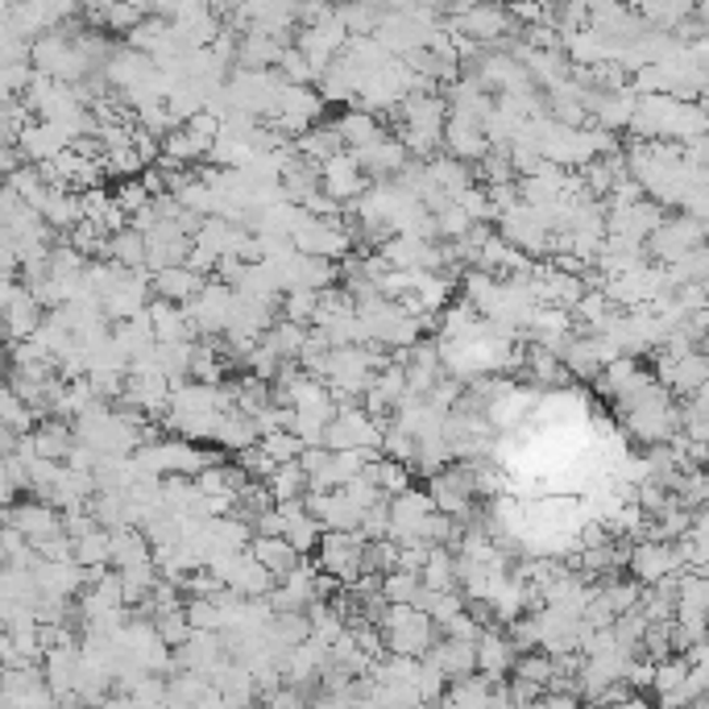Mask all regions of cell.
I'll list each match as a JSON object with an SVG mask.
<instances>
[{"mask_svg":"<svg viewBox=\"0 0 709 709\" xmlns=\"http://www.w3.org/2000/svg\"><path fill=\"white\" fill-rule=\"evenodd\" d=\"M519 664V647L510 644V635H506V626H490V630H481L478 639V672L485 676H510Z\"/></svg>","mask_w":709,"mask_h":709,"instance_id":"7c38bea8","label":"cell"},{"mask_svg":"<svg viewBox=\"0 0 709 709\" xmlns=\"http://www.w3.org/2000/svg\"><path fill=\"white\" fill-rule=\"evenodd\" d=\"M287 540H291L299 552L312 556L315 548H320V540H324V522L315 519L312 510H303V515H295V519L287 522Z\"/></svg>","mask_w":709,"mask_h":709,"instance_id":"4316f807","label":"cell"},{"mask_svg":"<svg viewBox=\"0 0 709 709\" xmlns=\"http://www.w3.org/2000/svg\"><path fill=\"white\" fill-rule=\"evenodd\" d=\"M536 4H548V9H552V4H556V0H536Z\"/></svg>","mask_w":709,"mask_h":709,"instance_id":"b9f144b4","label":"cell"},{"mask_svg":"<svg viewBox=\"0 0 709 709\" xmlns=\"http://www.w3.org/2000/svg\"><path fill=\"white\" fill-rule=\"evenodd\" d=\"M250 552L266 564V568H271L278 581H283V577H291L295 568L308 561V552H299L287 536H257V540L250 543Z\"/></svg>","mask_w":709,"mask_h":709,"instance_id":"4fadbf2b","label":"cell"},{"mask_svg":"<svg viewBox=\"0 0 709 709\" xmlns=\"http://www.w3.org/2000/svg\"><path fill=\"white\" fill-rule=\"evenodd\" d=\"M112 195H117V204H121V208H125L129 216H133L137 208H146L149 200H154V195H149V188L142 183V175H133V179H121Z\"/></svg>","mask_w":709,"mask_h":709,"instance_id":"8d00e7d4","label":"cell"},{"mask_svg":"<svg viewBox=\"0 0 709 709\" xmlns=\"http://www.w3.org/2000/svg\"><path fill=\"white\" fill-rule=\"evenodd\" d=\"M188 312L195 320L200 336H225L232 324V312H237V287L212 274L208 287L188 303Z\"/></svg>","mask_w":709,"mask_h":709,"instance_id":"3957f363","label":"cell"},{"mask_svg":"<svg viewBox=\"0 0 709 709\" xmlns=\"http://www.w3.org/2000/svg\"><path fill=\"white\" fill-rule=\"evenodd\" d=\"M672 494H676V502L685 506V510H697V506H706L709 502V469H681V478H676V485H672Z\"/></svg>","mask_w":709,"mask_h":709,"instance_id":"cb8c5ba5","label":"cell"},{"mask_svg":"<svg viewBox=\"0 0 709 709\" xmlns=\"http://www.w3.org/2000/svg\"><path fill=\"white\" fill-rule=\"evenodd\" d=\"M188 618L195 630H225V610L216 598H188Z\"/></svg>","mask_w":709,"mask_h":709,"instance_id":"836d02e7","label":"cell"},{"mask_svg":"<svg viewBox=\"0 0 709 709\" xmlns=\"http://www.w3.org/2000/svg\"><path fill=\"white\" fill-rule=\"evenodd\" d=\"M191 245H195V237L179 229V220H163L146 232V266L154 274L167 271V266H183Z\"/></svg>","mask_w":709,"mask_h":709,"instance_id":"9c48e42d","label":"cell"},{"mask_svg":"<svg viewBox=\"0 0 709 709\" xmlns=\"http://www.w3.org/2000/svg\"><path fill=\"white\" fill-rule=\"evenodd\" d=\"M365 543L370 540L361 531H324V540L315 548V561L340 585H353L365 573Z\"/></svg>","mask_w":709,"mask_h":709,"instance_id":"7a4b0ae2","label":"cell"},{"mask_svg":"<svg viewBox=\"0 0 709 709\" xmlns=\"http://www.w3.org/2000/svg\"><path fill=\"white\" fill-rule=\"evenodd\" d=\"M540 697H543V685L527 681L519 672H510V706H540Z\"/></svg>","mask_w":709,"mask_h":709,"instance_id":"f35d334b","label":"cell"},{"mask_svg":"<svg viewBox=\"0 0 709 709\" xmlns=\"http://www.w3.org/2000/svg\"><path fill=\"white\" fill-rule=\"evenodd\" d=\"M4 522H13V527H22L29 543L34 540H46V536H55V531H63V515H59V506L46 498H29V502H9V510H4Z\"/></svg>","mask_w":709,"mask_h":709,"instance_id":"30bf717a","label":"cell"},{"mask_svg":"<svg viewBox=\"0 0 709 709\" xmlns=\"http://www.w3.org/2000/svg\"><path fill=\"white\" fill-rule=\"evenodd\" d=\"M423 585L428 589H460V573H457V552L448 548V543H432V556L423 564Z\"/></svg>","mask_w":709,"mask_h":709,"instance_id":"d6986e66","label":"cell"},{"mask_svg":"<svg viewBox=\"0 0 709 709\" xmlns=\"http://www.w3.org/2000/svg\"><path fill=\"white\" fill-rule=\"evenodd\" d=\"M419 589H423V573H411V568H390L382 577V593L390 602H416Z\"/></svg>","mask_w":709,"mask_h":709,"instance_id":"484cf974","label":"cell"},{"mask_svg":"<svg viewBox=\"0 0 709 709\" xmlns=\"http://www.w3.org/2000/svg\"><path fill=\"white\" fill-rule=\"evenodd\" d=\"M357 158H361V167L370 170L374 179H395L398 170L411 163V149H407V142L398 137V133H382L377 142H370V146H361V149H353Z\"/></svg>","mask_w":709,"mask_h":709,"instance_id":"8fae6325","label":"cell"},{"mask_svg":"<svg viewBox=\"0 0 709 709\" xmlns=\"http://www.w3.org/2000/svg\"><path fill=\"white\" fill-rule=\"evenodd\" d=\"M75 561L84 568H108L112 564V531L108 527H96L75 540Z\"/></svg>","mask_w":709,"mask_h":709,"instance_id":"603a6c76","label":"cell"},{"mask_svg":"<svg viewBox=\"0 0 709 709\" xmlns=\"http://www.w3.org/2000/svg\"><path fill=\"white\" fill-rule=\"evenodd\" d=\"M271 490H274V498H278V502H287V498H303V494L312 490V478H308V469H303V460H283V465L274 469Z\"/></svg>","mask_w":709,"mask_h":709,"instance_id":"7402d4cb","label":"cell"},{"mask_svg":"<svg viewBox=\"0 0 709 709\" xmlns=\"http://www.w3.org/2000/svg\"><path fill=\"white\" fill-rule=\"evenodd\" d=\"M146 22V13L142 9H133V4H125V0H112L105 9V29L108 34H121V38H129L137 25Z\"/></svg>","mask_w":709,"mask_h":709,"instance_id":"d6a6232c","label":"cell"},{"mask_svg":"<svg viewBox=\"0 0 709 709\" xmlns=\"http://www.w3.org/2000/svg\"><path fill=\"white\" fill-rule=\"evenodd\" d=\"M232 460H237V465H241L253 481H271L274 469H278V460L262 448V440H257V444H250V448H241V453H232Z\"/></svg>","mask_w":709,"mask_h":709,"instance_id":"f546056e","label":"cell"},{"mask_svg":"<svg viewBox=\"0 0 709 709\" xmlns=\"http://www.w3.org/2000/svg\"><path fill=\"white\" fill-rule=\"evenodd\" d=\"M436 510V498H432V490H402L390 498V540L398 543H411L419 540V531H423V519Z\"/></svg>","mask_w":709,"mask_h":709,"instance_id":"ba28073f","label":"cell"},{"mask_svg":"<svg viewBox=\"0 0 709 709\" xmlns=\"http://www.w3.org/2000/svg\"><path fill=\"white\" fill-rule=\"evenodd\" d=\"M278 71L287 75V84H312V80H320V71H315L312 59H308V55H303L299 46H283Z\"/></svg>","mask_w":709,"mask_h":709,"instance_id":"4dcf8cb0","label":"cell"},{"mask_svg":"<svg viewBox=\"0 0 709 709\" xmlns=\"http://www.w3.org/2000/svg\"><path fill=\"white\" fill-rule=\"evenodd\" d=\"M315 308H320V291H312V287H295V291L283 295V308H278V312L287 315V320H295V324H312Z\"/></svg>","mask_w":709,"mask_h":709,"instance_id":"f1b7e54d","label":"cell"},{"mask_svg":"<svg viewBox=\"0 0 709 709\" xmlns=\"http://www.w3.org/2000/svg\"><path fill=\"white\" fill-rule=\"evenodd\" d=\"M208 278L212 274L191 271L188 262H183V266H167V271L154 274V295H163L170 303H191L195 295L208 287Z\"/></svg>","mask_w":709,"mask_h":709,"instance_id":"5bb4252c","label":"cell"},{"mask_svg":"<svg viewBox=\"0 0 709 709\" xmlns=\"http://www.w3.org/2000/svg\"><path fill=\"white\" fill-rule=\"evenodd\" d=\"M232 589H241V593H250V598H266V593H274L278 589V577H274L266 564L253 556L250 548L241 552V564H237V573L229 577Z\"/></svg>","mask_w":709,"mask_h":709,"instance_id":"ac0fdd59","label":"cell"},{"mask_svg":"<svg viewBox=\"0 0 709 709\" xmlns=\"http://www.w3.org/2000/svg\"><path fill=\"white\" fill-rule=\"evenodd\" d=\"M125 4H133V9H142V13H154V0H125Z\"/></svg>","mask_w":709,"mask_h":709,"instance_id":"60d3db41","label":"cell"},{"mask_svg":"<svg viewBox=\"0 0 709 709\" xmlns=\"http://www.w3.org/2000/svg\"><path fill=\"white\" fill-rule=\"evenodd\" d=\"M38 212H43L46 220H50L59 232H71L80 220H87V216H84V195H80V191H71V188H50Z\"/></svg>","mask_w":709,"mask_h":709,"instance_id":"9a60e30c","label":"cell"},{"mask_svg":"<svg viewBox=\"0 0 709 709\" xmlns=\"http://www.w3.org/2000/svg\"><path fill=\"white\" fill-rule=\"evenodd\" d=\"M108 257L112 262H121V266H129V271H142L146 266V232L142 229H121L108 237Z\"/></svg>","mask_w":709,"mask_h":709,"instance_id":"44dd1931","label":"cell"},{"mask_svg":"<svg viewBox=\"0 0 709 709\" xmlns=\"http://www.w3.org/2000/svg\"><path fill=\"white\" fill-rule=\"evenodd\" d=\"M324 108H328L324 92H315L312 84H287L283 105H278V117H271V121H278L291 137H299V133H308L312 125L324 121Z\"/></svg>","mask_w":709,"mask_h":709,"instance_id":"52a82bcc","label":"cell"},{"mask_svg":"<svg viewBox=\"0 0 709 709\" xmlns=\"http://www.w3.org/2000/svg\"><path fill=\"white\" fill-rule=\"evenodd\" d=\"M701 241H709V232L693 212H685V216H664V225L647 237V257L651 262H664V266H676Z\"/></svg>","mask_w":709,"mask_h":709,"instance_id":"6da1fadb","label":"cell"},{"mask_svg":"<svg viewBox=\"0 0 709 709\" xmlns=\"http://www.w3.org/2000/svg\"><path fill=\"white\" fill-rule=\"evenodd\" d=\"M291 241H295V250L299 253H315V257H345V253H353L357 245H353V237L345 232V225L340 220H324V216H303L299 220V229L291 232Z\"/></svg>","mask_w":709,"mask_h":709,"instance_id":"5b68a950","label":"cell"},{"mask_svg":"<svg viewBox=\"0 0 709 709\" xmlns=\"http://www.w3.org/2000/svg\"><path fill=\"white\" fill-rule=\"evenodd\" d=\"M685 568V556H681V548L676 540H660V536H644V540H635L630 548V577L644 585H656L672 577V573H681Z\"/></svg>","mask_w":709,"mask_h":709,"instance_id":"277c9868","label":"cell"},{"mask_svg":"<svg viewBox=\"0 0 709 709\" xmlns=\"http://www.w3.org/2000/svg\"><path fill=\"white\" fill-rule=\"evenodd\" d=\"M253 531H257V536H287V515H283L278 506H271V510H262V515L253 519Z\"/></svg>","mask_w":709,"mask_h":709,"instance_id":"ab89813d","label":"cell"},{"mask_svg":"<svg viewBox=\"0 0 709 709\" xmlns=\"http://www.w3.org/2000/svg\"><path fill=\"white\" fill-rule=\"evenodd\" d=\"M336 129H340V137H345V146H349V149L370 146V142H377V137L386 133V125L377 121V112H374V108H365V105L340 112V117H336Z\"/></svg>","mask_w":709,"mask_h":709,"instance_id":"2e32d148","label":"cell"},{"mask_svg":"<svg viewBox=\"0 0 709 709\" xmlns=\"http://www.w3.org/2000/svg\"><path fill=\"white\" fill-rule=\"evenodd\" d=\"M295 146H299V154H308V158H315V163H328V158H336L340 149H349L345 146V137H340V129H336V121L333 125H312L308 133H299L295 137Z\"/></svg>","mask_w":709,"mask_h":709,"instance_id":"ffe728a7","label":"cell"},{"mask_svg":"<svg viewBox=\"0 0 709 709\" xmlns=\"http://www.w3.org/2000/svg\"><path fill=\"white\" fill-rule=\"evenodd\" d=\"M195 485L200 494H232V481H229V460L225 465H208L195 473Z\"/></svg>","mask_w":709,"mask_h":709,"instance_id":"74e56055","label":"cell"},{"mask_svg":"<svg viewBox=\"0 0 709 709\" xmlns=\"http://www.w3.org/2000/svg\"><path fill=\"white\" fill-rule=\"evenodd\" d=\"M163 154H167V158H175V163H183V167H195V163H208L212 142H208V137H200L195 129L175 125L167 137H163Z\"/></svg>","mask_w":709,"mask_h":709,"instance_id":"e0dca14e","label":"cell"},{"mask_svg":"<svg viewBox=\"0 0 709 709\" xmlns=\"http://www.w3.org/2000/svg\"><path fill=\"white\" fill-rule=\"evenodd\" d=\"M361 536H365V540H386V536H390V494L377 498L374 506L365 510V519H361Z\"/></svg>","mask_w":709,"mask_h":709,"instance_id":"d590c367","label":"cell"},{"mask_svg":"<svg viewBox=\"0 0 709 709\" xmlns=\"http://www.w3.org/2000/svg\"><path fill=\"white\" fill-rule=\"evenodd\" d=\"M473 225H478V220H473L469 212L460 208L457 200H453V204H448V208H444V212H436L440 241H460V237H465V232L473 229Z\"/></svg>","mask_w":709,"mask_h":709,"instance_id":"e575fe53","label":"cell"},{"mask_svg":"<svg viewBox=\"0 0 709 709\" xmlns=\"http://www.w3.org/2000/svg\"><path fill=\"white\" fill-rule=\"evenodd\" d=\"M374 175L361 167V158H357L353 149H340L336 158L324 163V191L336 195L340 204H357V200H365L370 191H374Z\"/></svg>","mask_w":709,"mask_h":709,"instance_id":"8992f818","label":"cell"},{"mask_svg":"<svg viewBox=\"0 0 709 709\" xmlns=\"http://www.w3.org/2000/svg\"><path fill=\"white\" fill-rule=\"evenodd\" d=\"M4 428H17L22 436L38 428V411H34V407H29V402H25V398L13 390V386L4 390Z\"/></svg>","mask_w":709,"mask_h":709,"instance_id":"1f68e13d","label":"cell"},{"mask_svg":"<svg viewBox=\"0 0 709 709\" xmlns=\"http://www.w3.org/2000/svg\"><path fill=\"white\" fill-rule=\"evenodd\" d=\"M262 448H266V453L283 465V460L303 457V448H308V444H303V436H299V432H291V428H274V432H266V436H262Z\"/></svg>","mask_w":709,"mask_h":709,"instance_id":"83f0119b","label":"cell"},{"mask_svg":"<svg viewBox=\"0 0 709 709\" xmlns=\"http://www.w3.org/2000/svg\"><path fill=\"white\" fill-rule=\"evenodd\" d=\"M688 672H693V660H688L685 651H676V656H668V660H660L656 664V681H651V688L664 697V693H676V688L688 681Z\"/></svg>","mask_w":709,"mask_h":709,"instance_id":"d4e9b609","label":"cell"}]
</instances>
